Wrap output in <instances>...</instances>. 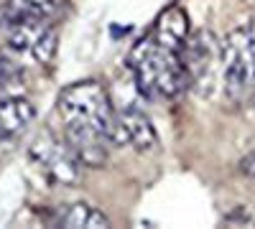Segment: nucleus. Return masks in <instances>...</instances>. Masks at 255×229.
Instances as JSON below:
<instances>
[{
    "mask_svg": "<svg viewBox=\"0 0 255 229\" xmlns=\"http://www.w3.org/2000/svg\"><path fill=\"white\" fill-rule=\"evenodd\" d=\"M67 143L74 151L77 160L90 168H102L108 160V145L110 140L97 130H84V128H67Z\"/></svg>",
    "mask_w": 255,
    "mask_h": 229,
    "instance_id": "nucleus-6",
    "label": "nucleus"
},
{
    "mask_svg": "<svg viewBox=\"0 0 255 229\" xmlns=\"http://www.w3.org/2000/svg\"><path fill=\"white\" fill-rule=\"evenodd\" d=\"M59 224L67 229H82V227L84 229H105V227H110L108 217L90 204H72L67 209H61Z\"/></svg>",
    "mask_w": 255,
    "mask_h": 229,
    "instance_id": "nucleus-11",
    "label": "nucleus"
},
{
    "mask_svg": "<svg viewBox=\"0 0 255 229\" xmlns=\"http://www.w3.org/2000/svg\"><path fill=\"white\" fill-rule=\"evenodd\" d=\"M20 84H23V67L18 61V51L0 49V92L3 94H20Z\"/></svg>",
    "mask_w": 255,
    "mask_h": 229,
    "instance_id": "nucleus-13",
    "label": "nucleus"
},
{
    "mask_svg": "<svg viewBox=\"0 0 255 229\" xmlns=\"http://www.w3.org/2000/svg\"><path fill=\"white\" fill-rule=\"evenodd\" d=\"M31 160L51 183L74 186L79 181V160H77L74 151L69 148V143L61 145L51 135L38 138L31 145Z\"/></svg>",
    "mask_w": 255,
    "mask_h": 229,
    "instance_id": "nucleus-5",
    "label": "nucleus"
},
{
    "mask_svg": "<svg viewBox=\"0 0 255 229\" xmlns=\"http://www.w3.org/2000/svg\"><path fill=\"white\" fill-rule=\"evenodd\" d=\"M36 110L33 105L20 94H0V133L8 138H18L28 130L33 122Z\"/></svg>",
    "mask_w": 255,
    "mask_h": 229,
    "instance_id": "nucleus-7",
    "label": "nucleus"
},
{
    "mask_svg": "<svg viewBox=\"0 0 255 229\" xmlns=\"http://www.w3.org/2000/svg\"><path fill=\"white\" fill-rule=\"evenodd\" d=\"M59 112L67 128L97 130L115 148L130 145L125 122L100 81H79V84L67 87L59 97Z\"/></svg>",
    "mask_w": 255,
    "mask_h": 229,
    "instance_id": "nucleus-1",
    "label": "nucleus"
},
{
    "mask_svg": "<svg viewBox=\"0 0 255 229\" xmlns=\"http://www.w3.org/2000/svg\"><path fill=\"white\" fill-rule=\"evenodd\" d=\"M179 54L191 79V89H197L202 97H212L222 84V41L202 28L186 38Z\"/></svg>",
    "mask_w": 255,
    "mask_h": 229,
    "instance_id": "nucleus-3",
    "label": "nucleus"
},
{
    "mask_svg": "<svg viewBox=\"0 0 255 229\" xmlns=\"http://www.w3.org/2000/svg\"><path fill=\"white\" fill-rule=\"evenodd\" d=\"M56 49H59V33L49 26L44 31V36H41L36 44H33L31 56H33V61H36L38 67H49L51 61H54V56H56Z\"/></svg>",
    "mask_w": 255,
    "mask_h": 229,
    "instance_id": "nucleus-14",
    "label": "nucleus"
},
{
    "mask_svg": "<svg viewBox=\"0 0 255 229\" xmlns=\"http://www.w3.org/2000/svg\"><path fill=\"white\" fill-rule=\"evenodd\" d=\"M49 26L44 23V18H28L23 20V23H18L8 31V46L18 54H23V51H31L33 44L44 36Z\"/></svg>",
    "mask_w": 255,
    "mask_h": 229,
    "instance_id": "nucleus-12",
    "label": "nucleus"
},
{
    "mask_svg": "<svg viewBox=\"0 0 255 229\" xmlns=\"http://www.w3.org/2000/svg\"><path fill=\"white\" fill-rule=\"evenodd\" d=\"M222 87L230 97H240L255 87V46L243 26L222 41Z\"/></svg>",
    "mask_w": 255,
    "mask_h": 229,
    "instance_id": "nucleus-4",
    "label": "nucleus"
},
{
    "mask_svg": "<svg viewBox=\"0 0 255 229\" xmlns=\"http://www.w3.org/2000/svg\"><path fill=\"white\" fill-rule=\"evenodd\" d=\"M128 64H130L138 92L148 99L179 97L184 89L191 87L181 54L161 46L156 36L140 38L133 46Z\"/></svg>",
    "mask_w": 255,
    "mask_h": 229,
    "instance_id": "nucleus-2",
    "label": "nucleus"
},
{
    "mask_svg": "<svg viewBox=\"0 0 255 229\" xmlns=\"http://www.w3.org/2000/svg\"><path fill=\"white\" fill-rule=\"evenodd\" d=\"M125 128H128V135H130V145H135L138 151H153L158 145V138H156V130L151 120H148V115L135 107V105H123L118 107Z\"/></svg>",
    "mask_w": 255,
    "mask_h": 229,
    "instance_id": "nucleus-10",
    "label": "nucleus"
},
{
    "mask_svg": "<svg viewBox=\"0 0 255 229\" xmlns=\"http://www.w3.org/2000/svg\"><path fill=\"white\" fill-rule=\"evenodd\" d=\"M61 5V0H5L0 5V28L10 31L28 18H46Z\"/></svg>",
    "mask_w": 255,
    "mask_h": 229,
    "instance_id": "nucleus-9",
    "label": "nucleus"
},
{
    "mask_svg": "<svg viewBox=\"0 0 255 229\" xmlns=\"http://www.w3.org/2000/svg\"><path fill=\"white\" fill-rule=\"evenodd\" d=\"M156 41L161 46L171 49V51H181L186 38H189V15L181 5H168L158 20H156V31H153Z\"/></svg>",
    "mask_w": 255,
    "mask_h": 229,
    "instance_id": "nucleus-8",
    "label": "nucleus"
}]
</instances>
